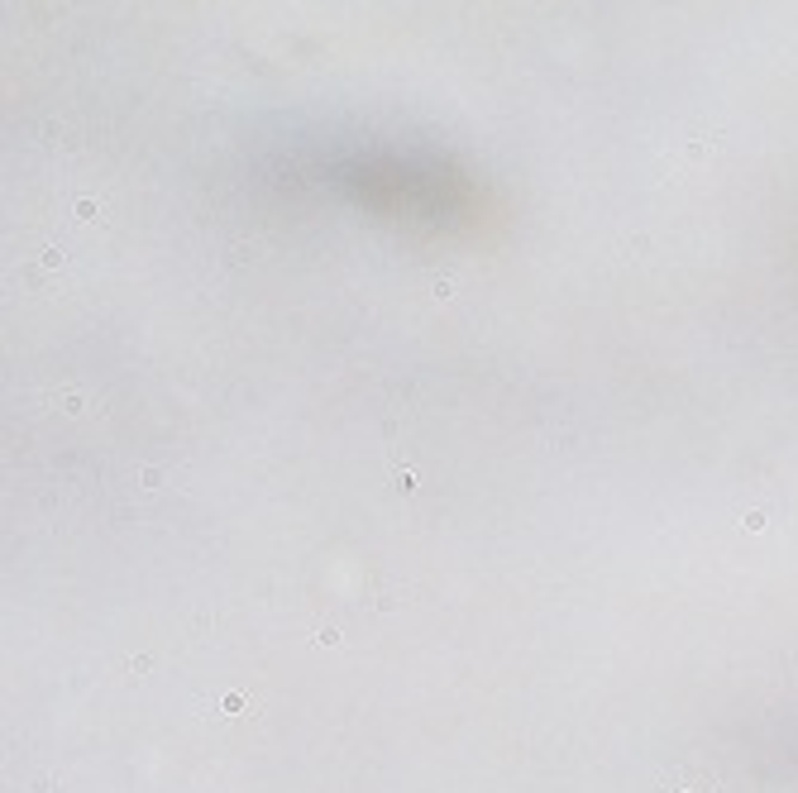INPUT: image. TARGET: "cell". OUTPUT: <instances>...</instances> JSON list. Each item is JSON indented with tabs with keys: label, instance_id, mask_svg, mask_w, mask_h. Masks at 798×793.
Masks as SVG:
<instances>
[{
	"label": "cell",
	"instance_id": "obj_3",
	"mask_svg": "<svg viewBox=\"0 0 798 793\" xmlns=\"http://www.w3.org/2000/svg\"><path fill=\"white\" fill-rule=\"evenodd\" d=\"M431 292L440 301H450L454 297V278H450V273H431Z\"/></svg>",
	"mask_w": 798,
	"mask_h": 793
},
{
	"label": "cell",
	"instance_id": "obj_8",
	"mask_svg": "<svg viewBox=\"0 0 798 793\" xmlns=\"http://www.w3.org/2000/svg\"><path fill=\"white\" fill-rule=\"evenodd\" d=\"M316 641H321V645H335V641H340V631H335V626H321V631H316Z\"/></svg>",
	"mask_w": 798,
	"mask_h": 793
},
{
	"label": "cell",
	"instance_id": "obj_9",
	"mask_svg": "<svg viewBox=\"0 0 798 793\" xmlns=\"http://www.w3.org/2000/svg\"><path fill=\"white\" fill-rule=\"evenodd\" d=\"M77 220H96V201H77Z\"/></svg>",
	"mask_w": 798,
	"mask_h": 793
},
{
	"label": "cell",
	"instance_id": "obj_2",
	"mask_svg": "<svg viewBox=\"0 0 798 793\" xmlns=\"http://www.w3.org/2000/svg\"><path fill=\"white\" fill-rule=\"evenodd\" d=\"M58 402H63V411H67V416H77V411H87V397H82L77 387H63V392H58Z\"/></svg>",
	"mask_w": 798,
	"mask_h": 793
},
{
	"label": "cell",
	"instance_id": "obj_7",
	"mask_svg": "<svg viewBox=\"0 0 798 793\" xmlns=\"http://www.w3.org/2000/svg\"><path fill=\"white\" fill-rule=\"evenodd\" d=\"M44 263H48V268H63V249H58V244H53V249H44Z\"/></svg>",
	"mask_w": 798,
	"mask_h": 793
},
{
	"label": "cell",
	"instance_id": "obj_5",
	"mask_svg": "<svg viewBox=\"0 0 798 793\" xmlns=\"http://www.w3.org/2000/svg\"><path fill=\"white\" fill-rule=\"evenodd\" d=\"M139 483L153 493V488H163V473H158V469H139Z\"/></svg>",
	"mask_w": 798,
	"mask_h": 793
},
{
	"label": "cell",
	"instance_id": "obj_6",
	"mask_svg": "<svg viewBox=\"0 0 798 793\" xmlns=\"http://www.w3.org/2000/svg\"><path fill=\"white\" fill-rule=\"evenodd\" d=\"M741 526H746V531H765V512H746L741 516Z\"/></svg>",
	"mask_w": 798,
	"mask_h": 793
},
{
	"label": "cell",
	"instance_id": "obj_10",
	"mask_svg": "<svg viewBox=\"0 0 798 793\" xmlns=\"http://www.w3.org/2000/svg\"><path fill=\"white\" fill-rule=\"evenodd\" d=\"M220 708H225V712H244V708H249V703H244V698H239V693H230V698H225V703H220Z\"/></svg>",
	"mask_w": 798,
	"mask_h": 793
},
{
	"label": "cell",
	"instance_id": "obj_4",
	"mask_svg": "<svg viewBox=\"0 0 798 793\" xmlns=\"http://www.w3.org/2000/svg\"><path fill=\"white\" fill-rule=\"evenodd\" d=\"M397 493H416V469H402V473H397Z\"/></svg>",
	"mask_w": 798,
	"mask_h": 793
},
{
	"label": "cell",
	"instance_id": "obj_1",
	"mask_svg": "<svg viewBox=\"0 0 798 793\" xmlns=\"http://www.w3.org/2000/svg\"><path fill=\"white\" fill-rule=\"evenodd\" d=\"M665 793H722L712 774H693V770H679L674 779L665 784Z\"/></svg>",
	"mask_w": 798,
	"mask_h": 793
}]
</instances>
